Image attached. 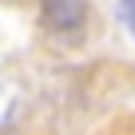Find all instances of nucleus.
<instances>
[{"mask_svg": "<svg viewBox=\"0 0 135 135\" xmlns=\"http://www.w3.org/2000/svg\"><path fill=\"white\" fill-rule=\"evenodd\" d=\"M119 20L135 32V0H123V4H119Z\"/></svg>", "mask_w": 135, "mask_h": 135, "instance_id": "nucleus-2", "label": "nucleus"}, {"mask_svg": "<svg viewBox=\"0 0 135 135\" xmlns=\"http://www.w3.org/2000/svg\"><path fill=\"white\" fill-rule=\"evenodd\" d=\"M40 20L52 32H80L88 24V0H44Z\"/></svg>", "mask_w": 135, "mask_h": 135, "instance_id": "nucleus-1", "label": "nucleus"}]
</instances>
